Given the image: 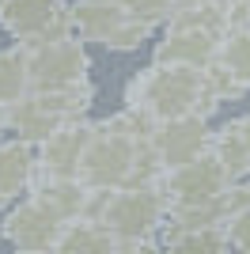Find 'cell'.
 <instances>
[{
    "label": "cell",
    "mask_w": 250,
    "mask_h": 254,
    "mask_svg": "<svg viewBox=\"0 0 250 254\" xmlns=\"http://www.w3.org/2000/svg\"><path fill=\"white\" fill-rule=\"evenodd\" d=\"M201 72L186 64H148L125 84V106H140L156 122H171L182 114H197L201 106Z\"/></svg>",
    "instance_id": "1"
},
{
    "label": "cell",
    "mask_w": 250,
    "mask_h": 254,
    "mask_svg": "<svg viewBox=\"0 0 250 254\" xmlns=\"http://www.w3.org/2000/svg\"><path fill=\"white\" fill-rule=\"evenodd\" d=\"M163 220H167V197L159 193V186H118V190H110L106 209L99 216V224L118 243L152 239L163 232Z\"/></svg>",
    "instance_id": "2"
},
{
    "label": "cell",
    "mask_w": 250,
    "mask_h": 254,
    "mask_svg": "<svg viewBox=\"0 0 250 254\" xmlns=\"http://www.w3.org/2000/svg\"><path fill=\"white\" fill-rule=\"evenodd\" d=\"M0 27L19 46L76 38L72 4L64 0H0Z\"/></svg>",
    "instance_id": "3"
},
{
    "label": "cell",
    "mask_w": 250,
    "mask_h": 254,
    "mask_svg": "<svg viewBox=\"0 0 250 254\" xmlns=\"http://www.w3.org/2000/svg\"><path fill=\"white\" fill-rule=\"evenodd\" d=\"M133 156L136 144L125 140L122 133H114L103 118V122H95L91 144L80 159V182L91 190H118V186H125L129 171H133Z\"/></svg>",
    "instance_id": "4"
},
{
    "label": "cell",
    "mask_w": 250,
    "mask_h": 254,
    "mask_svg": "<svg viewBox=\"0 0 250 254\" xmlns=\"http://www.w3.org/2000/svg\"><path fill=\"white\" fill-rule=\"evenodd\" d=\"M27 50V72H31V91H53V87H72L83 84L91 72V57L80 38L64 42H42L23 46Z\"/></svg>",
    "instance_id": "5"
},
{
    "label": "cell",
    "mask_w": 250,
    "mask_h": 254,
    "mask_svg": "<svg viewBox=\"0 0 250 254\" xmlns=\"http://www.w3.org/2000/svg\"><path fill=\"white\" fill-rule=\"evenodd\" d=\"M231 186L228 171L220 167V159L212 152L178 163V167L163 171L159 179V193L167 197V205H205V201H220L224 190Z\"/></svg>",
    "instance_id": "6"
},
{
    "label": "cell",
    "mask_w": 250,
    "mask_h": 254,
    "mask_svg": "<svg viewBox=\"0 0 250 254\" xmlns=\"http://www.w3.org/2000/svg\"><path fill=\"white\" fill-rule=\"evenodd\" d=\"M64 224L50 205H42L38 197H23L8 209V216L0 220V235L8 239L15 251H53L57 239H61Z\"/></svg>",
    "instance_id": "7"
},
{
    "label": "cell",
    "mask_w": 250,
    "mask_h": 254,
    "mask_svg": "<svg viewBox=\"0 0 250 254\" xmlns=\"http://www.w3.org/2000/svg\"><path fill=\"white\" fill-rule=\"evenodd\" d=\"M95 122H72L38 144V175L42 179H80V159L91 144Z\"/></svg>",
    "instance_id": "8"
},
{
    "label": "cell",
    "mask_w": 250,
    "mask_h": 254,
    "mask_svg": "<svg viewBox=\"0 0 250 254\" xmlns=\"http://www.w3.org/2000/svg\"><path fill=\"white\" fill-rule=\"evenodd\" d=\"M152 144H156L159 159L167 163V171L178 167V163H189V159L205 156L208 144H212L208 118H201V114H182V118H171V122H159Z\"/></svg>",
    "instance_id": "9"
},
{
    "label": "cell",
    "mask_w": 250,
    "mask_h": 254,
    "mask_svg": "<svg viewBox=\"0 0 250 254\" xmlns=\"http://www.w3.org/2000/svg\"><path fill=\"white\" fill-rule=\"evenodd\" d=\"M220 38L212 31H189V27H163V38L152 46L156 64H186V68H208L220 57Z\"/></svg>",
    "instance_id": "10"
},
{
    "label": "cell",
    "mask_w": 250,
    "mask_h": 254,
    "mask_svg": "<svg viewBox=\"0 0 250 254\" xmlns=\"http://www.w3.org/2000/svg\"><path fill=\"white\" fill-rule=\"evenodd\" d=\"M38 179V144L19 137H0V209L23 201Z\"/></svg>",
    "instance_id": "11"
},
{
    "label": "cell",
    "mask_w": 250,
    "mask_h": 254,
    "mask_svg": "<svg viewBox=\"0 0 250 254\" xmlns=\"http://www.w3.org/2000/svg\"><path fill=\"white\" fill-rule=\"evenodd\" d=\"M208 152L220 159V167L228 171L231 182L250 179V114H239L224 122L220 129H212Z\"/></svg>",
    "instance_id": "12"
},
{
    "label": "cell",
    "mask_w": 250,
    "mask_h": 254,
    "mask_svg": "<svg viewBox=\"0 0 250 254\" xmlns=\"http://www.w3.org/2000/svg\"><path fill=\"white\" fill-rule=\"evenodd\" d=\"M125 19H129V11L122 4H91V0H76L72 4V23H76V38L80 42L106 46Z\"/></svg>",
    "instance_id": "13"
},
{
    "label": "cell",
    "mask_w": 250,
    "mask_h": 254,
    "mask_svg": "<svg viewBox=\"0 0 250 254\" xmlns=\"http://www.w3.org/2000/svg\"><path fill=\"white\" fill-rule=\"evenodd\" d=\"M228 19H231V0H175L167 27L228 34Z\"/></svg>",
    "instance_id": "14"
},
{
    "label": "cell",
    "mask_w": 250,
    "mask_h": 254,
    "mask_svg": "<svg viewBox=\"0 0 250 254\" xmlns=\"http://www.w3.org/2000/svg\"><path fill=\"white\" fill-rule=\"evenodd\" d=\"M87 193L91 186H83L80 179H34L31 186V197H38L42 205H50L61 220H76L83 216V205H87Z\"/></svg>",
    "instance_id": "15"
},
{
    "label": "cell",
    "mask_w": 250,
    "mask_h": 254,
    "mask_svg": "<svg viewBox=\"0 0 250 254\" xmlns=\"http://www.w3.org/2000/svg\"><path fill=\"white\" fill-rule=\"evenodd\" d=\"M57 122L50 118V110L38 103V95H23L15 99V103H8V133L19 140H31V144H42V140L50 137V133H57Z\"/></svg>",
    "instance_id": "16"
},
{
    "label": "cell",
    "mask_w": 250,
    "mask_h": 254,
    "mask_svg": "<svg viewBox=\"0 0 250 254\" xmlns=\"http://www.w3.org/2000/svg\"><path fill=\"white\" fill-rule=\"evenodd\" d=\"M57 254H114L118 239L106 232L99 220H87V216H76V220L64 224L61 239L53 247Z\"/></svg>",
    "instance_id": "17"
},
{
    "label": "cell",
    "mask_w": 250,
    "mask_h": 254,
    "mask_svg": "<svg viewBox=\"0 0 250 254\" xmlns=\"http://www.w3.org/2000/svg\"><path fill=\"white\" fill-rule=\"evenodd\" d=\"M212 224H224V209L220 201H205V205H167V220H163V243L178 239V235L201 232V228H212Z\"/></svg>",
    "instance_id": "18"
},
{
    "label": "cell",
    "mask_w": 250,
    "mask_h": 254,
    "mask_svg": "<svg viewBox=\"0 0 250 254\" xmlns=\"http://www.w3.org/2000/svg\"><path fill=\"white\" fill-rule=\"evenodd\" d=\"M243 95H247V87H243L220 61H212L205 72H201V106H197V114H201V118H212L224 103L243 99Z\"/></svg>",
    "instance_id": "19"
},
{
    "label": "cell",
    "mask_w": 250,
    "mask_h": 254,
    "mask_svg": "<svg viewBox=\"0 0 250 254\" xmlns=\"http://www.w3.org/2000/svg\"><path fill=\"white\" fill-rule=\"evenodd\" d=\"M31 95V72H27V50L19 42L0 50V106Z\"/></svg>",
    "instance_id": "20"
},
{
    "label": "cell",
    "mask_w": 250,
    "mask_h": 254,
    "mask_svg": "<svg viewBox=\"0 0 250 254\" xmlns=\"http://www.w3.org/2000/svg\"><path fill=\"white\" fill-rule=\"evenodd\" d=\"M216 61L250 91V27H243V31H228L224 38H220V57H216Z\"/></svg>",
    "instance_id": "21"
},
{
    "label": "cell",
    "mask_w": 250,
    "mask_h": 254,
    "mask_svg": "<svg viewBox=\"0 0 250 254\" xmlns=\"http://www.w3.org/2000/svg\"><path fill=\"white\" fill-rule=\"evenodd\" d=\"M106 126L114 129V133H122L125 140H133V144H148V140L156 137L159 122L148 110H140V106H122L118 114L106 118Z\"/></svg>",
    "instance_id": "22"
},
{
    "label": "cell",
    "mask_w": 250,
    "mask_h": 254,
    "mask_svg": "<svg viewBox=\"0 0 250 254\" xmlns=\"http://www.w3.org/2000/svg\"><path fill=\"white\" fill-rule=\"evenodd\" d=\"M163 247L167 254H228V232H224V224H212V228H201V232L178 235Z\"/></svg>",
    "instance_id": "23"
},
{
    "label": "cell",
    "mask_w": 250,
    "mask_h": 254,
    "mask_svg": "<svg viewBox=\"0 0 250 254\" xmlns=\"http://www.w3.org/2000/svg\"><path fill=\"white\" fill-rule=\"evenodd\" d=\"M122 8L133 15V19L148 23L152 31L156 27H167V19H171V8H175V0H122Z\"/></svg>",
    "instance_id": "24"
},
{
    "label": "cell",
    "mask_w": 250,
    "mask_h": 254,
    "mask_svg": "<svg viewBox=\"0 0 250 254\" xmlns=\"http://www.w3.org/2000/svg\"><path fill=\"white\" fill-rule=\"evenodd\" d=\"M148 38H152V27L129 15V19H125L122 27L114 31V38L106 42V50H114V53H133V50H140V46H144Z\"/></svg>",
    "instance_id": "25"
},
{
    "label": "cell",
    "mask_w": 250,
    "mask_h": 254,
    "mask_svg": "<svg viewBox=\"0 0 250 254\" xmlns=\"http://www.w3.org/2000/svg\"><path fill=\"white\" fill-rule=\"evenodd\" d=\"M224 232H228V254H250V209L228 216Z\"/></svg>",
    "instance_id": "26"
},
{
    "label": "cell",
    "mask_w": 250,
    "mask_h": 254,
    "mask_svg": "<svg viewBox=\"0 0 250 254\" xmlns=\"http://www.w3.org/2000/svg\"><path fill=\"white\" fill-rule=\"evenodd\" d=\"M220 209H224V220L235 216V212H247L250 209V179L231 182L228 190H224V197H220Z\"/></svg>",
    "instance_id": "27"
},
{
    "label": "cell",
    "mask_w": 250,
    "mask_h": 254,
    "mask_svg": "<svg viewBox=\"0 0 250 254\" xmlns=\"http://www.w3.org/2000/svg\"><path fill=\"white\" fill-rule=\"evenodd\" d=\"M114 254H167V247H159L156 239H125Z\"/></svg>",
    "instance_id": "28"
},
{
    "label": "cell",
    "mask_w": 250,
    "mask_h": 254,
    "mask_svg": "<svg viewBox=\"0 0 250 254\" xmlns=\"http://www.w3.org/2000/svg\"><path fill=\"white\" fill-rule=\"evenodd\" d=\"M8 133V106H0V137Z\"/></svg>",
    "instance_id": "29"
},
{
    "label": "cell",
    "mask_w": 250,
    "mask_h": 254,
    "mask_svg": "<svg viewBox=\"0 0 250 254\" xmlns=\"http://www.w3.org/2000/svg\"><path fill=\"white\" fill-rule=\"evenodd\" d=\"M15 254H57V251H15Z\"/></svg>",
    "instance_id": "30"
},
{
    "label": "cell",
    "mask_w": 250,
    "mask_h": 254,
    "mask_svg": "<svg viewBox=\"0 0 250 254\" xmlns=\"http://www.w3.org/2000/svg\"><path fill=\"white\" fill-rule=\"evenodd\" d=\"M91 4H122V0H91Z\"/></svg>",
    "instance_id": "31"
},
{
    "label": "cell",
    "mask_w": 250,
    "mask_h": 254,
    "mask_svg": "<svg viewBox=\"0 0 250 254\" xmlns=\"http://www.w3.org/2000/svg\"><path fill=\"white\" fill-rule=\"evenodd\" d=\"M231 4H239V0H231Z\"/></svg>",
    "instance_id": "32"
}]
</instances>
